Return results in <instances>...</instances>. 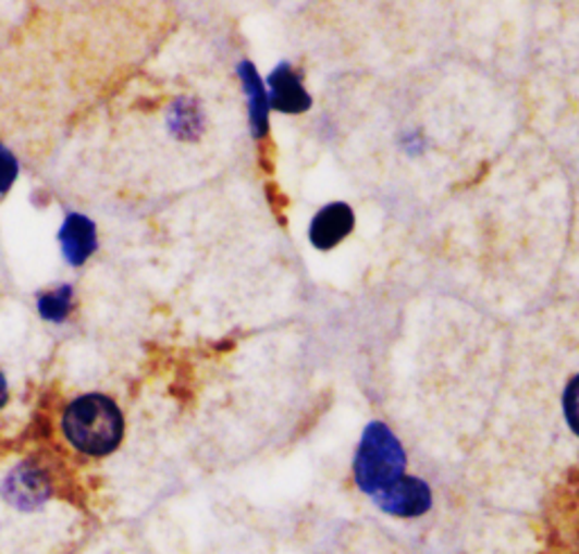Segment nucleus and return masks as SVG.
<instances>
[{"instance_id": "f257e3e1", "label": "nucleus", "mask_w": 579, "mask_h": 554, "mask_svg": "<svg viewBox=\"0 0 579 554\" xmlns=\"http://www.w3.org/2000/svg\"><path fill=\"white\" fill-rule=\"evenodd\" d=\"M69 444L91 457L113 453L123 442L125 419L121 407L104 394H84L69 403L62 417Z\"/></svg>"}, {"instance_id": "f03ea898", "label": "nucleus", "mask_w": 579, "mask_h": 554, "mask_svg": "<svg viewBox=\"0 0 579 554\" xmlns=\"http://www.w3.org/2000/svg\"><path fill=\"white\" fill-rule=\"evenodd\" d=\"M405 453L394 432L383 423L367 426L356 453L354 473L367 495H379L403 478Z\"/></svg>"}, {"instance_id": "7ed1b4c3", "label": "nucleus", "mask_w": 579, "mask_h": 554, "mask_svg": "<svg viewBox=\"0 0 579 554\" xmlns=\"http://www.w3.org/2000/svg\"><path fill=\"white\" fill-rule=\"evenodd\" d=\"M50 493H52V484H50L48 473L33 461L19 464L3 482L5 501L23 512L39 509L50 498Z\"/></svg>"}, {"instance_id": "20e7f679", "label": "nucleus", "mask_w": 579, "mask_h": 554, "mask_svg": "<svg viewBox=\"0 0 579 554\" xmlns=\"http://www.w3.org/2000/svg\"><path fill=\"white\" fill-rule=\"evenodd\" d=\"M373 503L392 516L412 518V516H421L430 509L432 495H430V489L423 480L401 478L396 484H392L383 493L373 495Z\"/></svg>"}, {"instance_id": "39448f33", "label": "nucleus", "mask_w": 579, "mask_h": 554, "mask_svg": "<svg viewBox=\"0 0 579 554\" xmlns=\"http://www.w3.org/2000/svg\"><path fill=\"white\" fill-rule=\"evenodd\" d=\"M60 245L64 251V258L71 262L73 268L84 266L86 260L94 256L98 249V231L94 220H89L82 213H71L66 216L62 229H60Z\"/></svg>"}, {"instance_id": "423d86ee", "label": "nucleus", "mask_w": 579, "mask_h": 554, "mask_svg": "<svg viewBox=\"0 0 579 554\" xmlns=\"http://www.w3.org/2000/svg\"><path fill=\"white\" fill-rule=\"evenodd\" d=\"M354 229V213L346 204H329L315 216L310 224V241L317 249H331L349 236Z\"/></svg>"}, {"instance_id": "0eeeda50", "label": "nucleus", "mask_w": 579, "mask_h": 554, "mask_svg": "<svg viewBox=\"0 0 579 554\" xmlns=\"http://www.w3.org/2000/svg\"><path fill=\"white\" fill-rule=\"evenodd\" d=\"M270 102L274 109L287 113L306 111L310 107V96L304 91L299 77L285 64L270 77Z\"/></svg>"}, {"instance_id": "6e6552de", "label": "nucleus", "mask_w": 579, "mask_h": 554, "mask_svg": "<svg viewBox=\"0 0 579 554\" xmlns=\"http://www.w3.org/2000/svg\"><path fill=\"white\" fill-rule=\"evenodd\" d=\"M241 77L245 84V94L249 96V113H251V125L256 136H260L266 132L268 125V100H266V91H263V84H260L256 71L251 64H243L241 66Z\"/></svg>"}, {"instance_id": "1a4fd4ad", "label": "nucleus", "mask_w": 579, "mask_h": 554, "mask_svg": "<svg viewBox=\"0 0 579 554\" xmlns=\"http://www.w3.org/2000/svg\"><path fill=\"white\" fill-rule=\"evenodd\" d=\"M73 285H60L54 290H48L39 299H37V310L41 315V319L50 324H62L69 319L71 310H73Z\"/></svg>"}, {"instance_id": "9d476101", "label": "nucleus", "mask_w": 579, "mask_h": 554, "mask_svg": "<svg viewBox=\"0 0 579 554\" xmlns=\"http://www.w3.org/2000/svg\"><path fill=\"white\" fill-rule=\"evenodd\" d=\"M168 125H170V132L175 134L177 138L193 140L201 127V113H199L197 104L188 98L177 100L168 113Z\"/></svg>"}, {"instance_id": "9b49d317", "label": "nucleus", "mask_w": 579, "mask_h": 554, "mask_svg": "<svg viewBox=\"0 0 579 554\" xmlns=\"http://www.w3.org/2000/svg\"><path fill=\"white\" fill-rule=\"evenodd\" d=\"M19 177V163L14 155L0 145V193H8Z\"/></svg>"}, {"instance_id": "f8f14e48", "label": "nucleus", "mask_w": 579, "mask_h": 554, "mask_svg": "<svg viewBox=\"0 0 579 554\" xmlns=\"http://www.w3.org/2000/svg\"><path fill=\"white\" fill-rule=\"evenodd\" d=\"M564 405H566V417H568L570 428L579 434V376H575L572 383L568 385Z\"/></svg>"}, {"instance_id": "ddd939ff", "label": "nucleus", "mask_w": 579, "mask_h": 554, "mask_svg": "<svg viewBox=\"0 0 579 554\" xmlns=\"http://www.w3.org/2000/svg\"><path fill=\"white\" fill-rule=\"evenodd\" d=\"M8 396H10V387L5 381V373L0 371V410H3V405L8 403Z\"/></svg>"}]
</instances>
